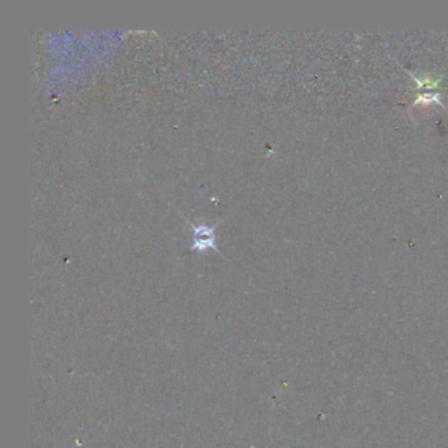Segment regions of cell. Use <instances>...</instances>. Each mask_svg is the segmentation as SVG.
<instances>
[{
    "label": "cell",
    "instance_id": "obj_1",
    "mask_svg": "<svg viewBox=\"0 0 448 448\" xmlns=\"http://www.w3.org/2000/svg\"><path fill=\"white\" fill-rule=\"evenodd\" d=\"M192 230H193V245L191 247V251H198V252H204V251L212 250L217 251L220 254V250L217 249L215 245V225H193L188 221Z\"/></svg>",
    "mask_w": 448,
    "mask_h": 448
}]
</instances>
